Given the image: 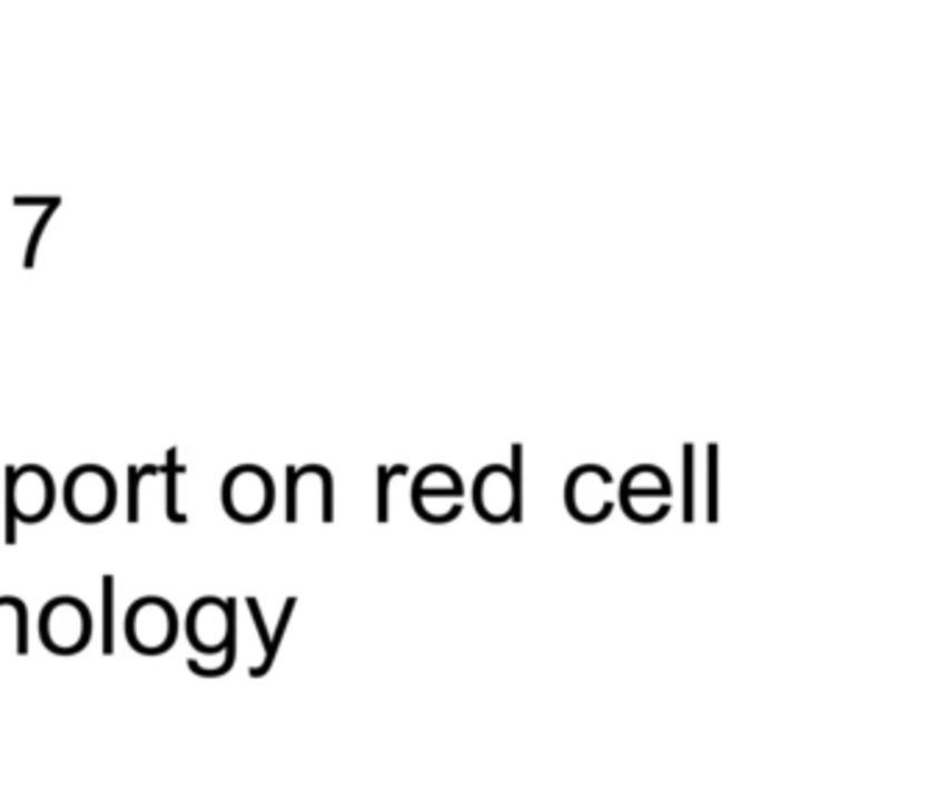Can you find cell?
I'll return each instance as SVG.
<instances>
[{
  "mask_svg": "<svg viewBox=\"0 0 948 800\" xmlns=\"http://www.w3.org/2000/svg\"><path fill=\"white\" fill-rule=\"evenodd\" d=\"M184 631L189 645L204 656L226 653V648L237 642V603L234 597H198L189 606Z\"/></svg>",
  "mask_w": 948,
  "mask_h": 800,
  "instance_id": "6",
  "label": "cell"
},
{
  "mask_svg": "<svg viewBox=\"0 0 948 800\" xmlns=\"http://www.w3.org/2000/svg\"><path fill=\"white\" fill-rule=\"evenodd\" d=\"M0 636L14 640L17 656L28 653V609L20 597L0 595Z\"/></svg>",
  "mask_w": 948,
  "mask_h": 800,
  "instance_id": "8",
  "label": "cell"
},
{
  "mask_svg": "<svg viewBox=\"0 0 948 800\" xmlns=\"http://www.w3.org/2000/svg\"><path fill=\"white\" fill-rule=\"evenodd\" d=\"M145 478H161L159 464H145V467L131 464L128 467V523H139V486Z\"/></svg>",
  "mask_w": 948,
  "mask_h": 800,
  "instance_id": "11",
  "label": "cell"
},
{
  "mask_svg": "<svg viewBox=\"0 0 948 800\" xmlns=\"http://www.w3.org/2000/svg\"><path fill=\"white\" fill-rule=\"evenodd\" d=\"M103 656L115 653V579L103 575Z\"/></svg>",
  "mask_w": 948,
  "mask_h": 800,
  "instance_id": "12",
  "label": "cell"
},
{
  "mask_svg": "<svg viewBox=\"0 0 948 800\" xmlns=\"http://www.w3.org/2000/svg\"><path fill=\"white\" fill-rule=\"evenodd\" d=\"M295 601H298V597H287V603H284V609H282V618H278L276 631H273V634L267 631L265 618H261V609H259V603H256V597H248V601H245V603H248V612H250V618H254L256 634H259V642H261V662L256 664L254 670H250V679H261V675L270 673L273 662H276V656H278V648H282V642H284V634H287L289 620H293Z\"/></svg>",
  "mask_w": 948,
  "mask_h": 800,
  "instance_id": "7",
  "label": "cell"
},
{
  "mask_svg": "<svg viewBox=\"0 0 948 800\" xmlns=\"http://www.w3.org/2000/svg\"><path fill=\"white\" fill-rule=\"evenodd\" d=\"M126 640L142 656H161L178 640V614L165 597H139L126 612Z\"/></svg>",
  "mask_w": 948,
  "mask_h": 800,
  "instance_id": "4",
  "label": "cell"
},
{
  "mask_svg": "<svg viewBox=\"0 0 948 800\" xmlns=\"http://www.w3.org/2000/svg\"><path fill=\"white\" fill-rule=\"evenodd\" d=\"M220 501L228 517L237 523H261L276 503L273 478L259 464H239L223 478Z\"/></svg>",
  "mask_w": 948,
  "mask_h": 800,
  "instance_id": "5",
  "label": "cell"
},
{
  "mask_svg": "<svg viewBox=\"0 0 948 800\" xmlns=\"http://www.w3.org/2000/svg\"><path fill=\"white\" fill-rule=\"evenodd\" d=\"M37 200H39V206H45V209H42V215H39V220H37V226H33V231L28 234L26 256H22V267H26V270H31L33 261H37V250H39V243H42L45 228H48L50 217H53L56 209H59V206H61L59 195H48V198H37Z\"/></svg>",
  "mask_w": 948,
  "mask_h": 800,
  "instance_id": "10",
  "label": "cell"
},
{
  "mask_svg": "<svg viewBox=\"0 0 948 800\" xmlns=\"http://www.w3.org/2000/svg\"><path fill=\"white\" fill-rule=\"evenodd\" d=\"M117 506L115 475L100 464H81L65 481V508L78 523H103Z\"/></svg>",
  "mask_w": 948,
  "mask_h": 800,
  "instance_id": "3",
  "label": "cell"
},
{
  "mask_svg": "<svg viewBox=\"0 0 948 800\" xmlns=\"http://www.w3.org/2000/svg\"><path fill=\"white\" fill-rule=\"evenodd\" d=\"M56 503L53 478L39 464H26V467H6V495H3V534L6 545L17 542V523L33 525L42 523Z\"/></svg>",
  "mask_w": 948,
  "mask_h": 800,
  "instance_id": "1",
  "label": "cell"
},
{
  "mask_svg": "<svg viewBox=\"0 0 948 800\" xmlns=\"http://www.w3.org/2000/svg\"><path fill=\"white\" fill-rule=\"evenodd\" d=\"M187 473V467H184V464H178V451H167V464L165 467H161V478H165V486H167V501H165V508H167V520H170V523H187V514H181L178 512V475H184Z\"/></svg>",
  "mask_w": 948,
  "mask_h": 800,
  "instance_id": "9",
  "label": "cell"
},
{
  "mask_svg": "<svg viewBox=\"0 0 948 800\" xmlns=\"http://www.w3.org/2000/svg\"><path fill=\"white\" fill-rule=\"evenodd\" d=\"M39 640L56 656H76L92 640V612L72 595L48 601L39 612Z\"/></svg>",
  "mask_w": 948,
  "mask_h": 800,
  "instance_id": "2",
  "label": "cell"
}]
</instances>
